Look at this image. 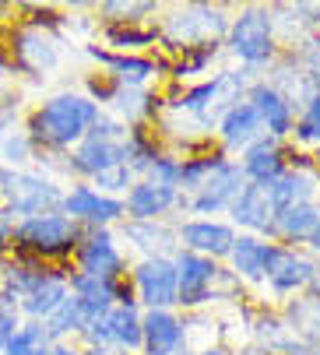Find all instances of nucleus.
I'll return each mask as SVG.
<instances>
[{
    "label": "nucleus",
    "instance_id": "f257e3e1",
    "mask_svg": "<svg viewBox=\"0 0 320 355\" xmlns=\"http://www.w3.org/2000/svg\"><path fill=\"white\" fill-rule=\"evenodd\" d=\"M99 120V110L88 98L78 95H57L32 116V137L42 144H71L78 141L92 123Z\"/></svg>",
    "mask_w": 320,
    "mask_h": 355
},
{
    "label": "nucleus",
    "instance_id": "f03ea898",
    "mask_svg": "<svg viewBox=\"0 0 320 355\" xmlns=\"http://www.w3.org/2000/svg\"><path fill=\"white\" fill-rule=\"evenodd\" d=\"M117 134H120V130H117L113 123L95 120L92 137H88V141L78 148V155H74V169L92 173V176H102L106 169H117V166H124V159H127V148L113 141Z\"/></svg>",
    "mask_w": 320,
    "mask_h": 355
},
{
    "label": "nucleus",
    "instance_id": "7ed1b4c3",
    "mask_svg": "<svg viewBox=\"0 0 320 355\" xmlns=\"http://www.w3.org/2000/svg\"><path fill=\"white\" fill-rule=\"evenodd\" d=\"M18 243L39 253H64L74 246V225L64 215H32L18 229Z\"/></svg>",
    "mask_w": 320,
    "mask_h": 355
},
{
    "label": "nucleus",
    "instance_id": "20e7f679",
    "mask_svg": "<svg viewBox=\"0 0 320 355\" xmlns=\"http://www.w3.org/2000/svg\"><path fill=\"white\" fill-rule=\"evenodd\" d=\"M233 49L250 64L268 60V53H271V21H268V15L246 11L233 25Z\"/></svg>",
    "mask_w": 320,
    "mask_h": 355
},
{
    "label": "nucleus",
    "instance_id": "39448f33",
    "mask_svg": "<svg viewBox=\"0 0 320 355\" xmlns=\"http://www.w3.org/2000/svg\"><path fill=\"white\" fill-rule=\"evenodd\" d=\"M211 282H215V264L208 257H197V253H183L176 264V302L194 306L208 295Z\"/></svg>",
    "mask_w": 320,
    "mask_h": 355
},
{
    "label": "nucleus",
    "instance_id": "423d86ee",
    "mask_svg": "<svg viewBox=\"0 0 320 355\" xmlns=\"http://www.w3.org/2000/svg\"><path fill=\"white\" fill-rule=\"evenodd\" d=\"M278 215V200H275V187L271 180H257L253 187H246L236 200V218L243 225H253V229H268Z\"/></svg>",
    "mask_w": 320,
    "mask_h": 355
},
{
    "label": "nucleus",
    "instance_id": "0eeeda50",
    "mask_svg": "<svg viewBox=\"0 0 320 355\" xmlns=\"http://www.w3.org/2000/svg\"><path fill=\"white\" fill-rule=\"evenodd\" d=\"M137 285H141V295H144V302L151 310L176 302V268L162 257L137 268Z\"/></svg>",
    "mask_w": 320,
    "mask_h": 355
},
{
    "label": "nucleus",
    "instance_id": "6e6552de",
    "mask_svg": "<svg viewBox=\"0 0 320 355\" xmlns=\"http://www.w3.org/2000/svg\"><path fill=\"white\" fill-rule=\"evenodd\" d=\"M239 193V169L222 162L211 169V176L201 183V197H197V211H215L222 205H229V200Z\"/></svg>",
    "mask_w": 320,
    "mask_h": 355
},
{
    "label": "nucleus",
    "instance_id": "1a4fd4ad",
    "mask_svg": "<svg viewBox=\"0 0 320 355\" xmlns=\"http://www.w3.org/2000/svg\"><path fill=\"white\" fill-rule=\"evenodd\" d=\"M64 211L78 215V218H92V222H110V218H117L124 211V205L120 200H110V197H99L88 187H78L74 193L64 197Z\"/></svg>",
    "mask_w": 320,
    "mask_h": 355
},
{
    "label": "nucleus",
    "instance_id": "9d476101",
    "mask_svg": "<svg viewBox=\"0 0 320 355\" xmlns=\"http://www.w3.org/2000/svg\"><path fill=\"white\" fill-rule=\"evenodd\" d=\"M81 268H85V275L102 278V282H113V278H117V271H120V253L113 250L110 236H95V239L85 243V250H81Z\"/></svg>",
    "mask_w": 320,
    "mask_h": 355
},
{
    "label": "nucleus",
    "instance_id": "9b49d317",
    "mask_svg": "<svg viewBox=\"0 0 320 355\" xmlns=\"http://www.w3.org/2000/svg\"><path fill=\"white\" fill-rule=\"evenodd\" d=\"M141 338L148 341V355H169L180 341V324L166 310H151L141 320Z\"/></svg>",
    "mask_w": 320,
    "mask_h": 355
},
{
    "label": "nucleus",
    "instance_id": "f8f14e48",
    "mask_svg": "<svg viewBox=\"0 0 320 355\" xmlns=\"http://www.w3.org/2000/svg\"><path fill=\"white\" fill-rule=\"evenodd\" d=\"M183 243L190 246V250H201V253H229L233 250V243H236V236H233V229H226V225H211V222H194V225H187L183 229Z\"/></svg>",
    "mask_w": 320,
    "mask_h": 355
},
{
    "label": "nucleus",
    "instance_id": "ddd939ff",
    "mask_svg": "<svg viewBox=\"0 0 320 355\" xmlns=\"http://www.w3.org/2000/svg\"><path fill=\"white\" fill-rule=\"evenodd\" d=\"M64 299H67V285H64V278L42 275V278L25 292V310H28L32 317H49Z\"/></svg>",
    "mask_w": 320,
    "mask_h": 355
},
{
    "label": "nucleus",
    "instance_id": "4468645a",
    "mask_svg": "<svg viewBox=\"0 0 320 355\" xmlns=\"http://www.w3.org/2000/svg\"><path fill=\"white\" fill-rule=\"evenodd\" d=\"M268 275L275 282V288H296V285H306L313 278V268L310 261L296 257V253H285V250H275L271 253V264H268Z\"/></svg>",
    "mask_w": 320,
    "mask_h": 355
},
{
    "label": "nucleus",
    "instance_id": "2eb2a0df",
    "mask_svg": "<svg viewBox=\"0 0 320 355\" xmlns=\"http://www.w3.org/2000/svg\"><path fill=\"white\" fill-rule=\"evenodd\" d=\"M8 190H11L15 211H22V215H39L46 205H53V200H57L53 187L42 183V180H11Z\"/></svg>",
    "mask_w": 320,
    "mask_h": 355
},
{
    "label": "nucleus",
    "instance_id": "dca6fc26",
    "mask_svg": "<svg viewBox=\"0 0 320 355\" xmlns=\"http://www.w3.org/2000/svg\"><path fill=\"white\" fill-rule=\"evenodd\" d=\"M169 205H173V187H162V183H141L127 197V208L137 218H155V215H162Z\"/></svg>",
    "mask_w": 320,
    "mask_h": 355
},
{
    "label": "nucleus",
    "instance_id": "f3484780",
    "mask_svg": "<svg viewBox=\"0 0 320 355\" xmlns=\"http://www.w3.org/2000/svg\"><path fill=\"white\" fill-rule=\"evenodd\" d=\"M229 253H233L236 271H243L246 278H264V275H268V264H271L275 246H264V243H257V239H236Z\"/></svg>",
    "mask_w": 320,
    "mask_h": 355
},
{
    "label": "nucleus",
    "instance_id": "a211bd4d",
    "mask_svg": "<svg viewBox=\"0 0 320 355\" xmlns=\"http://www.w3.org/2000/svg\"><path fill=\"white\" fill-rule=\"evenodd\" d=\"M253 110H257V116L264 123H268V130H275V134H285L292 127L289 103H285L278 92H271V88H257L253 92Z\"/></svg>",
    "mask_w": 320,
    "mask_h": 355
},
{
    "label": "nucleus",
    "instance_id": "6ab92c4d",
    "mask_svg": "<svg viewBox=\"0 0 320 355\" xmlns=\"http://www.w3.org/2000/svg\"><path fill=\"white\" fill-rule=\"evenodd\" d=\"M102 324H106V334H110L113 341H120V345H127V348H134V345L141 341V320H137L134 306L110 310Z\"/></svg>",
    "mask_w": 320,
    "mask_h": 355
},
{
    "label": "nucleus",
    "instance_id": "aec40b11",
    "mask_svg": "<svg viewBox=\"0 0 320 355\" xmlns=\"http://www.w3.org/2000/svg\"><path fill=\"white\" fill-rule=\"evenodd\" d=\"M49 331L42 324H28L4 341V355H49Z\"/></svg>",
    "mask_w": 320,
    "mask_h": 355
},
{
    "label": "nucleus",
    "instance_id": "412c9836",
    "mask_svg": "<svg viewBox=\"0 0 320 355\" xmlns=\"http://www.w3.org/2000/svg\"><path fill=\"white\" fill-rule=\"evenodd\" d=\"M282 169V159H278V148L275 141H260L246 151V173L257 176V180H275Z\"/></svg>",
    "mask_w": 320,
    "mask_h": 355
},
{
    "label": "nucleus",
    "instance_id": "4be33fe9",
    "mask_svg": "<svg viewBox=\"0 0 320 355\" xmlns=\"http://www.w3.org/2000/svg\"><path fill=\"white\" fill-rule=\"evenodd\" d=\"M257 127H260V116H257L253 106H233L229 116L222 120V134H226L229 144H243V141H250Z\"/></svg>",
    "mask_w": 320,
    "mask_h": 355
},
{
    "label": "nucleus",
    "instance_id": "5701e85b",
    "mask_svg": "<svg viewBox=\"0 0 320 355\" xmlns=\"http://www.w3.org/2000/svg\"><path fill=\"white\" fill-rule=\"evenodd\" d=\"M317 218H320V215L306 205V200H299V205H292V208H285V211L278 215V225H282L285 236H310L313 225H317Z\"/></svg>",
    "mask_w": 320,
    "mask_h": 355
},
{
    "label": "nucleus",
    "instance_id": "b1692460",
    "mask_svg": "<svg viewBox=\"0 0 320 355\" xmlns=\"http://www.w3.org/2000/svg\"><path fill=\"white\" fill-rule=\"evenodd\" d=\"M18 53H22V60H25L28 67H35V71L53 67V60H57V53H53V46H49L42 35H32V32L18 39Z\"/></svg>",
    "mask_w": 320,
    "mask_h": 355
},
{
    "label": "nucleus",
    "instance_id": "393cba45",
    "mask_svg": "<svg viewBox=\"0 0 320 355\" xmlns=\"http://www.w3.org/2000/svg\"><path fill=\"white\" fill-rule=\"evenodd\" d=\"M74 288H78V299H81V302H95V306H110V299H113V292H117L110 282L92 278V275H78V278H74Z\"/></svg>",
    "mask_w": 320,
    "mask_h": 355
},
{
    "label": "nucleus",
    "instance_id": "a878e982",
    "mask_svg": "<svg viewBox=\"0 0 320 355\" xmlns=\"http://www.w3.org/2000/svg\"><path fill=\"white\" fill-rule=\"evenodd\" d=\"M85 320H81V302L78 299H64L57 310L49 313V334H64V331H74V327H81Z\"/></svg>",
    "mask_w": 320,
    "mask_h": 355
},
{
    "label": "nucleus",
    "instance_id": "bb28decb",
    "mask_svg": "<svg viewBox=\"0 0 320 355\" xmlns=\"http://www.w3.org/2000/svg\"><path fill=\"white\" fill-rule=\"evenodd\" d=\"M92 57L106 60L113 71H120V78H130V81H144L151 74V64L148 60H134V57H110V53H99V49H92Z\"/></svg>",
    "mask_w": 320,
    "mask_h": 355
},
{
    "label": "nucleus",
    "instance_id": "cd10ccee",
    "mask_svg": "<svg viewBox=\"0 0 320 355\" xmlns=\"http://www.w3.org/2000/svg\"><path fill=\"white\" fill-rule=\"evenodd\" d=\"M299 137H306V141H317L320 137V95L310 103L306 116L299 120Z\"/></svg>",
    "mask_w": 320,
    "mask_h": 355
},
{
    "label": "nucleus",
    "instance_id": "c85d7f7f",
    "mask_svg": "<svg viewBox=\"0 0 320 355\" xmlns=\"http://www.w3.org/2000/svg\"><path fill=\"white\" fill-rule=\"evenodd\" d=\"M215 92H219V85H215V81H211V85H201L197 92H190V95H187V103H183V106H187V110H201V106H204V98H211Z\"/></svg>",
    "mask_w": 320,
    "mask_h": 355
},
{
    "label": "nucleus",
    "instance_id": "c756f323",
    "mask_svg": "<svg viewBox=\"0 0 320 355\" xmlns=\"http://www.w3.org/2000/svg\"><path fill=\"white\" fill-rule=\"evenodd\" d=\"M110 35H113L120 46H127V42H148V39H151V32H124V28H113Z\"/></svg>",
    "mask_w": 320,
    "mask_h": 355
},
{
    "label": "nucleus",
    "instance_id": "7c9ffc66",
    "mask_svg": "<svg viewBox=\"0 0 320 355\" xmlns=\"http://www.w3.org/2000/svg\"><path fill=\"white\" fill-rule=\"evenodd\" d=\"M15 334V313L11 310H0V348H4V341Z\"/></svg>",
    "mask_w": 320,
    "mask_h": 355
},
{
    "label": "nucleus",
    "instance_id": "2f4dec72",
    "mask_svg": "<svg viewBox=\"0 0 320 355\" xmlns=\"http://www.w3.org/2000/svg\"><path fill=\"white\" fill-rule=\"evenodd\" d=\"M4 151H8V155H15V159H22L25 155V141H8Z\"/></svg>",
    "mask_w": 320,
    "mask_h": 355
},
{
    "label": "nucleus",
    "instance_id": "473e14b6",
    "mask_svg": "<svg viewBox=\"0 0 320 355\" xmlns=\"http://www.w3.org/2000/svg\"><path fill=\"white\" fill-rule=\"evenodd\" d=\"M310 236H313V243L320 246V218H317V225H313V232H310Z\"/></svg>",
    "mask_w": 320,
    "mask_h": 355
},
{
    "label": "nucleus",
    "instance_id": "72a5a7b5",
    "mask_svg": "<svg viewBox=\"0 0 320 355\" xmlns=\"http://www.w3.org/2000/svg\"><path fill=\"white\" fill-rule=\"evenodd\" d=\"M49 355H78V352H71V348H53Z\"/></svg>",
    "mask_w": 320,
    "mask_h": 355
},
{
    "label": "nucleus",
    "instance_id": "f704fd0d",
    "mask_svg": "<svg viewBox=\"0 0 320 355\" xmlns=\"http://www.w3.org/2000/svg\"><path fill=\"white\" fill-rule=\"evenodd\" d=\"M313 292H317V299H320V275L313 278Z\"/></svg>",
    "mask_w": 320,
    "mask_h": 355
},
{
    "label": "nucleus",
    "instance_id": "c9c22d12",
    "mask_svg": "<svg viewBox=\"0 0 320 355\" xmlns=\"http://www.w3.org/2000/svg\"><path fill=\"white\" fill-rule=\"evenodd\" d=\"M204 355H222V352H204Z\"/></svg>",
    "mask_w": 320,
    "mask_h": 355
},
{
    "label": "nucleus",
    "instance_id": "e433bc0d",
    "mask_svg": "<svg viewBox=\"0 0 320 355\" xmlns=\"http://www.w3.org/2000/svg\"><path fill=\"white\" fill-rule=\"evenodd\" d=\"M0 239H4V232H0Z\"/></svg>",
    "mask_w": 320,
    "mask_h": 355
}]
</instances>
